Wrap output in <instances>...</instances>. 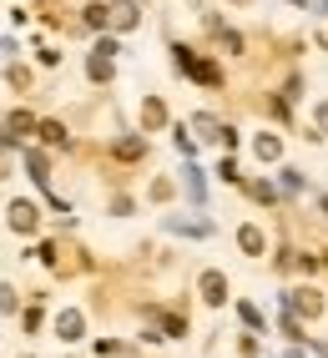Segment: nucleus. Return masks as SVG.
<instances>
[{"mask_svg": "<svg viewBox=\"0 0 328 358\" xmlns=\"http://www.w3.org/2000/svg\"><path fill=\"white\" fill-rule=\"evenodd\" d=\"M318 122H323V127H328V101H323V106H318Z\"/></svg>", "mask_w": 328, "mask_h": 358, "instance_id": "8", "label": "nucleus"}, {"mask_svg": "<svg viewBox=\"0 0 328 358\" xmlns=\"http://www.w3.org/2000/svg\"><path fill=\"white\" fill-rule=\"evenodd\" d=\"M0 313H15V293L6 288V282H0Z\"/></svg>", "mask_w": 328, "mask_h": 358, "instance_id": "7", "label": "nucleus"}, {"mask_svg": "<svg viewBox=\"0 0 328 358\" xmlns=\"http://www.w3.org/2000/svg\"><path fill=\"white\" fill-rule=\"evenodd\" d=\"M10 227L15 232H31L36 227V207L31 202H10Z\"/></svg>", "mask_w": 328, "mask_h": 358, "instance_id": "1", "label": "nucleus"}, {"mask_svg": "<svg viewBox=\"0 0 328 358\" xmlns=\"http://www.w3.org/2000/svg\"><path fill=\"white\" fill-rule=\"evenodd\" d=\"M257 157L273 162V157H278V141H273V136H257Z\"/></svg>", "mask_w": 328, "mask_h": 358, "instance_id": "6", "label": "nucleus"}, {"mask_svg": "<svg viewBox=\"0 0 328 358\" xmlns=\"http://www.w3.org/2000/svg\"><path fill=\"white\" fill-rule=\"evenodd\" d=\"M56 333H61V338H81V313H61Z\"/></svg>", "mask_w": 328, "mask_h": 358, "instance_id": "4", "label": "nucleus"}, {"mask_svg": "<svg viewBox=\"0 0 328 358\" xmlns=\"http://www.w3.org/2000/svg\"><path fill=\"white\" fill-rule=\"evenodd\" d=\"M222 293H227L222 273H202V298H207V303H222Z\"/></svg>", "mask_w": 328, "mask_h": 358, "instance_id": "2", "label": "nucleus"}, {"mask_svg": "<svg viewBox=\"0 0 328 358\" xmlns=\"http://www.w3.org/2000/svg\"><path fill=\"white\" fill-rule=\"evenodd\" d=\"M182 177H187V192H192V202H202V177H197V166H182Z\"/></svg>", "mask_w": 328, "mask_h": 358, "instance_id": "5", "label": "nucleus"}, {"mask_svg": "<svg viewBox=\"0 0 328 358\" xmlns=\"http://www.w3.org/2000/svg\"><path fill=\"white\" fill-rule=\"evenodd\" d=\"M238 243H243L248 257H263V232H257V227H243V232H238Z\"/></svg>", "mask_w": 328, "mask_h": 358, "instance_id": "3", "label": "nucleus"}]
</instances>
